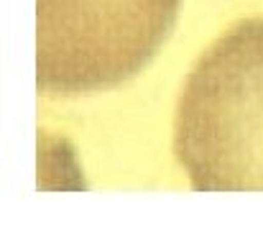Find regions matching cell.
<instances>
[{
  "label": "cell",
  "instance_id": "obj_2",
  "mask_svg": "<svg viewBox=\"0 0 263 230\" xmlns=\"http://www.w3.org/2000/svg\"><path fill=\"white\" fill-rule=\"evenodd\" d=\"M181 0H36V90L80 97L141 75L174 31Z\"/></svg>",
  "mask_w": 263,
  "mask_h": 230
},
{
  "label": "cell",
  "instance_id": "obj_1",
  "mask_svg": "<svg viewBox=\"0 0 263 230\" xmlns=\"http://www.w3.org/2000/svg\"><path fill=\"white\" fill-rule=\"evenodd\" d=\"M174 156L194 192H263V15L230 26L186 75Z\"/></svg>",
  "mask_w": 263,
  "mask_h": 230
}]
</instances>
